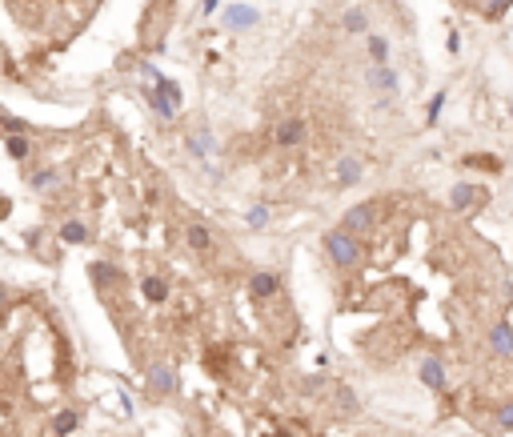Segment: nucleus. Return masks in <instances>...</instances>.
<instances>
[{
  "label": "nucleus",
  "instance_id": "obj_2",
  "mask_svg": "<svg viewBox=\"0 0 513 437\" xmlns=\"http://www.w3.org/2000/svg\"><path fill=\"white\" fill-rule=\"evenodd\" d=\"M0 297H4V289H0Z\"/></svg>",
  "mask_w": 513,
  "mask_h": 437
},
{
  "label": "nucleus",
  "instance_id": "obj_1",
  "mask_svg": "<svg viewBox=\"0 0 513 437\" xmlns=\"http://www.w3.org/2000/svg\"><path fill=\"white\" fill-rule=\"evenodd\" d=\"M329 269L357 361L477 429H509L513 285L473 225L409 193L365 200L329 237Z\"/></svg>",
  "mask_w": 513,
  "mask_h": 437
}]
</instances>
